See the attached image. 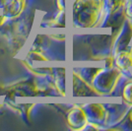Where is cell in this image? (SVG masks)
Listing matches in <instances>:
<instances>
[{
  "label": "cell",
  "instance_id": "cell-3",
  "mask_svg": "<svg viewBox=\"0 0 132 131\" xmlns=\"http://www.w3.org/2000/svg\"><path fill=\"white\" fill-rule=\"evenodd\" d=\"M116 65L121 70H127L132 67V52L124 51L116 60Z\"/></svg>",
  "mask_w": 132,
  "mask_h": 131
},
{
  "label": "cell",
  "instance_id": "cell-4",
  "mask_svg": "<svg viewBox=\"0 0 132 131\" xmlns=\"http://www.w3.org/2000/svg\"><path fill=\"white\" fill-rule=\"evenodd\" d=\"M6 21H7V17L3 16V15H2V16H0V26H2Z\"/></svg>",
  "mask_w": 132,
  "mask_h": 131
},
{
  "label": "cell",
  "instance_id": "cell-1",
  "mask_svg": "<svg viewBox=\"0 0 132 131\" xmlns=\"http://www.w3.org/2000/svg\"><path fill=\"white\" fill-rule=\"evenodd\" d=\"M105 9L104 0H76L73 4V23L78 29L97 27Z\"/></svg>",
  "mask_w": 132,
  "mask_h": 131
},
{
  "label": "cell",
  "instance_id": "cell-2",
  "mask_svg": "<svg viewBox=\"0 0 132 131\" xmlns=\"http://www.w3.org/2000/svg\"><path fill=\"white\" fill-rule=\"evenodd\" d=\"M4 7V13L12 17L19 16L25 7V0H0Z\"/></svg>",
  "mask_w": 132,
  "mask_h": 131
}]
</instances>
